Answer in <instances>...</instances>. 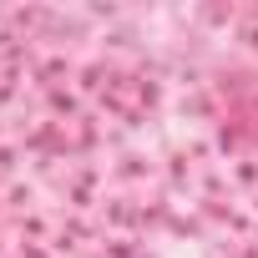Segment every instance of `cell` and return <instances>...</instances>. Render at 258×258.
I'll return each instance as SVG.
<instances>
[]
</instances>
